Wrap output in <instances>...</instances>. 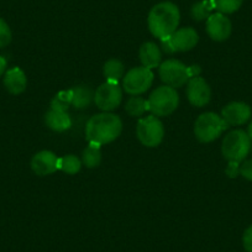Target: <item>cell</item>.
Listing matches in <instances>:
<instances>
[{
  "mask_svg": "<svg viewBox=\"0 0 252 252\" xmlns=\"http://www.w3.org/2000/svg\"><path fill=\"white\" fill-rule=\"evenodd\" d=\"M123 131V121L116 114L101 113L92 116L86 126V137L89 142L106 145L118 139Z\"/></svg>",
  "mask_w": 252,
  "mask_h": 252,
  "instance_id": "cell-1",
  "label": "cell"
},
{
  "mask_svg": "<svg viewBox=\"0 0 252 252\" xmlns=\"http://www.w3.org/2000/svg\"><path fill=\"white\" fill-rule=\"evenodd\" d=\"M179 20L181 14L178 6L171 1H162L151 9L147 18V24L150 32L155 37L162 40L169 37L177 30Z\"/></svg>",
  "mask_w": 252,
  "mask_h": 252,
  "instance_id": "cell-2",
  "label": "cell"
},
{
  "mask_svg": "<svg viewBox=\"0 0 252 252\" xmlns=\"http://www.w3.org/2000/svg\"><path fill=\"white\" fill-rule=\"evenodd\" d=\"M149 111L155 116H168L178 108L179 95L172 87L162 86L155 89L150 95Z\"/></svg>",
  "mask_w": 252,
  "mask_h": 252,
  "instance_id": "cell-3",
  "label": "cell"
},
{
  "mask_svg": "<svg viewBox=\"0 0 252 252\" xmlns=\"http://www.w3.org/2000/svg\"><path fill=\"white\" fill-rule=\"evenodd\" d=\"M229 127L226 121L215 113H204L194 123L195 137L200 142H212L217 140Z\"/></svg>",
  "mask_w": 252,
  "mask_h": 252,
  "instance_id": "cell-4",
  "label": "cell"
},
{
  "mask_svg": "<svg viewBox=\"0 0 252 252\" xmlns=\"http://www.w3.org/2000/svg\"><path fill=\"white\" fill-rule=\"evenodd\" d=\"M251 150V140L244 130H234L222 140L221 152L229 162H242Z\"/></svg>",
  "mask_w": 252,
  "mask_h": 252,
  "instance_id": "cell-5",
  "label": "cell"
},
{
  "mask_svg": "<svg viewBox=\"0 0 252 252\" xmlns=\"http://www.w3.org/2000/svg\"><path fill=\"white\" fill-rule=\"evenodd\" d=\"M136 135L139 141L146 147H156L162 142L164 127L157 116L149 115L137 121Z\"/></svg>",
  "mask_w": 252,
  "mask_h": 252,
  "instance_id": "cell-6",
  "label": "cell"
},
{
  "mask_svg": "<svg viewBox=\"0 0 252 252\" xmlns=\"http://www.w3.org/2000/svg\"><path fill=\"white\" fill-rule=\"evenodd\" d=\"M158 73L161 81L174 89L183 87L190 79L189 67L178 60H167L162 62L158 67Z\"/></svg>",
  "mask_w": 252,
  "mask_h": 252,
  "instance_id": "cell-7",
  "label": "cell"
},
{
  "mask_svg": "<svg viewBox=\"0 0 252 252\" xmlns=\"http://www.w3.org/2000/svg\"><path fill=\"white\" fill-rule=\"evenodd\" d=\"M154 83V73L146 67H135L123 78V88L127 94L140 95L149 91Z\"/></svg>",
  "mask_w": 252,
  "mask_h": 252,
  "instance_id": "cell-8",
  "label": "cell"
},
{
  "mask_svg": "<svg viewBox=\"0 0 252 252\" xmlns=\"http://www.w3.org/2000/svg\"><path fill=\"white\" fill-rule=\"evenodd\" d=\"M123 99V91L116 82H108L98 87L94 93V101L96 106L104 113H110L118 108Z\"/></svg>",
  "mask_w": 252,
  "mask_h": 252,
  "instance_id": "cell-9",
  "label": "cell"
},
{
  "mask_svg": "<svg viewBox=\"0 0 252 252\" xmlns=\"http://www.w3.org/2000/svg\"><path fill=\"white\" fill-rule=\"evenodd\" d=\"M187 98L197 108L207 105L212 98V89L202 77H193L187 83Z\"/></svg>",
  "mask_w": 252,
  "mask_h": 252,
  "instance_id": "cell-10",
  "label": "cell"
},
{
  "mask_svg": "<svg viewBox=\"0 0 252 252\" xmlns=\"http://www.w3.org/2000/svg\"><path fill=\"white\" fill-rule=\"evenodd\" d=\"M231 31V21L224 14L214 13L207 19V32L212 40L222 42L230 37Z\"/></svg>",
  "mask_w": 252,
  "mask_h": 252,
  "instance_id": "cell-11",
  "label": "cell"
},
{
  "mask_svg": "<svg viewBox=\"0 0 252 252\" xmlns=\"http://www.w3.org/2000/svg\"><path fill=\"white\" fill-rule=\"evenodd\" d=\"M199 36L193 28L177 29L168 37L173 52H187L195 47L198 43Z\"/></svg>",
  "mask_w": 252,
  "mask_h": 252,
  "instance_id": "cell-12",
  "label": "cell"
},
{
  "mask_svg": "<svg viewBox=\"0 0 252 252\" xmlns=\"http://www.w3.org/2000/svg\"><path fill=\"white\" fill-rule=\"evenodd\" d=\"M221 118L227 125H242L251 118V108L241 101H232L222 108Z\"/></svg>",
  "mask_w": 252,
  "mask_h": 252,
  "instance_id": "cell-13",
  "label": "cell"
},
{
  "mask_svg": "<svg viewBox=\"0 0 252 252\" xmlns=\"http://www.w3.org/2000/svg\"><path fill=\"white\" fill-rule=\"evenodd\" d=\"M31 168L41 177L55 173L58 169V157L51 151L37 152L31 159Z\"/></svg>",
  "mask_w": 252,
  "mask_h": 252,
  "instance_id": "cell-14",
  "label": "cell"
},
{
  "mask_svg": "<svg viewBox=\"0 0 252 252\" xmlns=\"http://www.w3.org/2000/svg\"><path fill=\"white\" fill-rule=\"evenodd\" d=\"M4 86L10 94H14V95L21 94L28 86V78H26L25 72L19 67H13V68L8 69L4 74Z\"/></svg>",
  "mask_w": 252,
  "mask_h": 252,
  "instance_id": "cell-15",
  "label": "cell"
},
{
  "mask_svg": "<svg viewBox=\"0 0 252 252\" xmlns=\"http://www.w3.org/2000/svg\"><path fill=\"white\" fill-rule=\"evenodd\" d=\"M162 60V52L155 42H145L140 47V61L142 67L152 69L159 67Z\"/></svg>",
  "mask_w": 252,
  "mask_h": 252,
  "instance_id": "cell-16",
  "label": "cell"
},
{
  "mask_svg": "<svg viewBox=\"0 0 252 252\" xmlns=\"http://www.w3.org/2000/svg\"><path fill=\"white\" fill-rule=\"evenodd\" d=\"M46 125L56 132H63L72 126V121L67 111H57L51 109L45 115Z\"/></svg>",
  "mask_w": 252,
  "mask_h": 252,
  "instance_id": "cell-17",
  "label": "cell"
},
{
  "mask_svg": "<svg viewBox=\"0 0 252 252\" xmlns=\"http://www.w3.org/2000/svg\"><path fill=\"white\" fill-rule=\"evenodd\" d=\"M94 99V93L91 87L79 84L72 88V105L76 109H84L91 105Z\"/></svg>",
  "mask_w": 252,
  "mask_h": 252,
  "instance_id": "cell-18",
  "label": "cell"
},
{
  "mask_svg": "<svg viewBox=\"0 0 252 252\" xmlns=\"http://www.w3.org/2000/svg\"><path fill=\"white\" fill-rule=\"evenodd\" d=\"M104 77L108 82H116L119 83L121 78L125 76V67H124L123 62L115 58L106 61L103 68Z\"/></svg>",
  "mask_w": 252,
  "mask_h": 252,
  "instance_id": "cell-19",
  "label": "cell"
},
{
  "mask_svg": "<svg viewBox=\"0 0 252 252\" xmlns=\"http://www.w3.org/2000/svg\"><path fill=\"white\" fill-rule=\"evenodd\" d=\"M101 162V151L100 146L93 142H89L88 146L84 149L82 155V163L87 168H96Z\"/></svg>",
  "mask_w": 252,
  "mask_h": 252,
  "instance_id": "cell-20",
  "label": "cell"
},
{
  "mask_svg": "<svg viewBox=\"0 0 252 252\" xmlns=\"http://www.w3.org/2000/svg\"><path fill=\"white\" fill-rule=\"evenodd\" d=\"M125 110L130 116L140 118L149 110V104H147L146 99H144L142 96L134 95L126 101Z\"/></svg>",
  "mask_w": 252,
  "mask_h": 252,
  "instance_id": "cell-21",
  "label": "cell"
},
{
  "mask_svg": "<svg viewBox=\"0 0 252 252\" xmlns=\"http://www.w3.org/2000/svg\"><path fill=\"white\" fill-rule=\"evenodd\" d=\"M82 161L74 155H67L58 158V169L67 174H76L81 171Z\"/></svg>",
  "mask_w": 252,
  "mask_h": 252,
  "instance_id": "cell-22",
  "label": "cell"
},
{
  "mask_svg": "<svg viewBox=\"0 0 252 252\" xmlns=\"http://www.w3.org/2000/svg\"><path fill=\"white\" fill-rule=\"evenodd\" d=\"M214 10L213 8V4L210 0H202V1H198L190 9V15L194 20L197 21H203L207 20L210 15H212V11Z\"/></svg>",
  "mask_w": 252,
  "mask_h": 252,
  "instance_id": "cell-23",
  "label": "cell"
},
{
  "mask_svg": "<svg viewBox=\"0 0 252 252\" xmlns=\"http://www.w3.org/2000/svg\"><path fill=\"white\" fill-rule=\"evenodd\" d=\"M72 105V89L61 91L51 101V109L57 111H67Z\"/></svg>",
  "mask_w": 252,
  "mask_h": 252,
  "instance_id": "cell-24",
  "label": "cell"
},
{
  "mask_svg": "<svg viewBox=\"0 0 252 252\" xmlns=\"http://www.w3.org/2000/svg\"><path fill=\"white\" fill-rule=\"evenodd\" d=\"M213 4V8L224 15L226 14H234L235 11L241 8L244 0H210Z\"/></svg>",
  "mask_w": 252,
  "mask_h": 252,
  "instance_id": "cell-25",
  "label": "cell"
},
{
  "mask_svg": "<svg viewBox=\"0 0 252 252\" xmlns=\"http://www.w3.org/2000/svg\"><path fill=\"white\" fill-rule=\"evenodd\" d=\"M11 38H13V35H11L8 23L0 18V48L6 47L11 42Z\"/></svg>",
  "mask_w": 252,
  "mask_h": 252,
  "instance_id": "cell-26",
  "label": "cell"
},
{
  "mask_svg": "<svg viewBox=\"0 0 252 252\" xmlns=\"http://www.w3.org/2000/svg\"><path fill=\"white\" fill-rule=\"evenodd\" d=\"M240 174L247 181L252 182V159H247V161L242 162L240 166Z\"/></svg>",
  "mask_w": 252,
  "mask_h": 252,
  "instance_id": "cell-27",
  "label": "cell"
},
{
  "mask_svg": "<svg viewBox=\"0 0 252 252\" xmlns=\"http://www.w3.org/2000/svg\"><path fill=\"white\" fill-rule=\"evenodd\" d=\"M242 244H244L245 250H246L247 252H252V225L250 227H247L246 231L244 232Z\"/></svg>",
  "mask_w": 252,
  "mask_h": 252,
  "instance_id": "cell-28",
  "label": "cell"
},
{
  "mask_svg": "<svg viewBox=\"0 0 252 252\" xmlns=\"http://www.w3.org/2000/svg\"><path fill=\"white\" fill-rule=\"evenodd\" d=\"M225 172L230 178H236L237 174L240 173V163L239 162H229Z\"/></svg>",
  "mask_w": 252,
  "mask_h": 252,
  "instance_id": "cell-29",
  "label": "cell"
},
{
  "mask_svg": "<svg viewBox=\"0 0 252 252\" xmlns=\"http://www.w3.org/2000/svg\"><path fill=\"white\" fill-rule=\"evenodd\" d=\"M6 66H8V62H6V60L3 57V56H0V77L3 76V74H5Z\"/></svg>",
  "mask_w": 252,
  "mask_h": 252,
  "instance_id": "cell-30",
  "label": "cell"
},
{
  "mask_svg": "<svg viewBox=\"0 0 252 252\" xmlns=\"http://www.w3.org/2000/svg\"><path fill=\"white\" fill-rule=\"evenodd\" d=\"M247 135H249L250 140H251V141H252V123L250 124L249 129H247Z\"/></svg>",
  "mask_w": 252,
  "mask_h": 252,
  "instance_id": "cell-31",
  "label": "cell"
}]
</instances>
